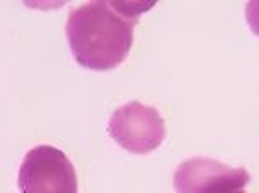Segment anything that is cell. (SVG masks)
Segmentation results:
<instances>
[{"mask_svg": "<svg viewBox=\"0 0 259 193\" xmlns=\"http://www.w3.org/2000/svg\"><path fill=\"white\" fill-rule=\"evenodd\" d=\"M233 193H245V191H240V190H239V191H233Z\"/></svg>", "mask_w": 259, "mask_h": 193, "instance_id": "cell-6", "label": "cell"}, {"mask_svg": "<svg viewBox=\"0 0 259 193\" xmlns=\"http://www.w3.org/2000/svg\"><path fill=\"white\" fill-rule=\"evenodd\" d=\"M107 131L119 147L132 154H149L166 136V124L159 111L140 102L118 107L111 116Z\"/></svg>", "mask_w": 259, "mask_h": 193, "instance_id": "cell-3", "label": "cell"}, {"mask_svg": "<svg viewBox=\"0 0 259 193\" xmlns=\"http://www.w3.org/2000/svg\"><path fill=\"white\" fill-rule=\"evenodd\" d=\"M250 181L244 167H230L206 157L187 159L175 171L177 193H233Z\"/></svg>", "mask_w": 259, "mask_h": 193, "instance_id": "cell-4", "label": "cell"}, {"mask_svg": "<svg viewBox=\"0 0 259 193\" xmlns=\"http://www.w3.org/2000/svg\"><path fill=\"white\" fill-rule=\"evenodd\" d=\"M21 193H78V178L73 162L52 145L28 150L19 167Z\"/></svg>", "mask_w": 259, "mask_h": 193, "instance_id": "cell-2", "label": "cell"}, {"mask_svg": "<svg viewBox=\"0 0 259 193\" xmlns=\"http://www.w3.org/2000/svg\"><path fill=\"white\" fill-rule=\"evenodd\" d=\"M245 19L254 35L259 36V2H249L245 6Z\"/></svg>", "mask_w": 259, "mask_h": 193, "instance_id": "cell-5", "label": "cell"}, {"mask_svg": "<svg viewBox=\"0 0 259 193\" xmlns=\"http://www.w3.org/2000/svg\"><path fill=\"white\" fill-rule=\"evenodd\" d=\"M147 6L89 2L69 12L66 23L71 52L81 68L111 71L128 57L133 28Z\"/></svg>", "mask_w": 259, "mask_h": 193, "instance_id": "cell-1", "label": "cell"}]
</instances>
